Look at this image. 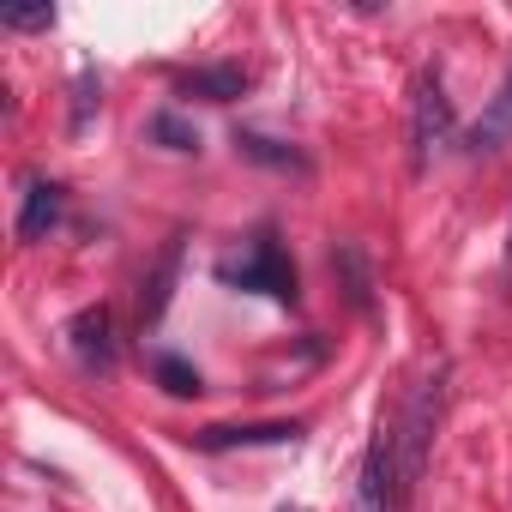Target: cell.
<instances>
[{
  "mask_svg": "<svg viewBox=\"0 0 512 512\" xmlns=\"http://www.w3.org/2000/svg\"><path fill=\"white\" fill-rule=\"evenodd\" d=\"M235 151H241V157H253V163H266V169L308 175V157H302L296 145H284V139H266V133H247V127H235Z\"/></svg>",
  "mask_w": 512,
  "mask_h": 512,
  "instance_id": "11",
  "label": "cell"
},
{
  "mask_svg": "<svg viewBox=\"0 0 512 512\" xmlns=\"http://www.w3.org/2000/svg\"><path fill=\"white\" fill-rule=\"evenodd\" d=\"M67 344H73V356H79L85 368L109 374V368H115V320H109V308H79V314L67 320Z\"/></svg>",
  "mask_w": 512,
  "mask_h": 512,
  "instance_id": "5",
  "label": "cell"
},
{
  "mask_svg": "<svg viewBox=\"0 0 512 512\" xmlns=\"http://www.w3.org/2000/svg\"><path fill=\"white\" fill-rule=\"evenodd\" d=\"M151 380H157L169 398H199V392H205L199 368H193V362H181V356H157V362H151Z\"/></svg>",
  "mask_w": 512,
  "mask_h": 512,
  "instance_id": "13",
  "label": "cell"
},
{
  "mask_svg": "<svg viewBox=\"0 0 512 512\" xmlns=\"http://www.w3.org/2000/svg\"><path fill=\"white\" fill-rule=\"evenodd\" d=\"M7 31H49L55 25V7H25V13H0Z\"/></svg>",
  "mask_w": 512,
  "mask_h": 512,
  "instance_id": "16",
  "label": "cell"
},
{
  "mask_svg": "<svg viewBox=\"0 0 512 512\" xmlns=\"http://www.w3.org/2000/svg\"><path fill=\"white\" fill-rule=\"evenodd\" d=\"M61 223V187L55 181H25V205H19V241L37 247L49 241V229Z\"/></svg>",
  "mask_w": 512,
  "mask_h": 512,
  "instance_id": "7",
  "label": "cell"
},
{
  "mask_svg": "<svg viewBox=\"0 0 512 512\" xmlns=\"http://www.w3.org/2000/svg\"><path fill=\"white\" fill-rule=\"evenodd\" d=\"M145 133H151L163 151H199V127H187V121L169 115V109H157V115L145 121Z\"/></svg>",
  "mask_w": 512,
  "mask_h": 512,
  "instance_id": "14",
  "label": "cell"
},
{
  "mask_svg": "<svg viewBox=\"0 0 512 512\" xmlns=\"http://www.w3.org/2000/svg\"><path fill=\"white\" fill-rule=\"evenodd\" d=\"M308 428L302 422H253V428H199V452H235V446H296Z\"/></svg>",
  "mask_w": 512,
  "mask_h": 512,
  "instance_id": "6",
  "label": "cell"
},
{
  "mask_svg": "<svg viewBox=\"0 0 512 512\" xmlns=\"http://www.w3.org/2000/svg\"><path fill=\"white\" fill-rule=\"evenodd\" d=\"M217 278L223 284H235V290H260V296H272V302H296V266H290V253L278 247V235L272 229H260L247 241V253L241 260H223L217 266Z\"/></svg>",
  "mask_w": 512,
  "mask_h": 512,
  "instance_id": "2",
  "label": "cell"
},
{
  "mask_svg": "<svg viewBox=\"0 0 512 512\" xmlns=\"http://www.w3.org/2000/svg\"><path fill=\"white\" fill-rule=\"evenodd\" d=\"M97 97H103L97 73H79V85H73V133H85V127H91V109H97Z\"/></svg>",
  "mask_w": 512,
  "mask_h": 512,
  "instance_id": "15",
  "label": "cell"
},
{
  "mask_svg": "<svg viewBox=\"0 0 512 512\" xmlns=\"http://www.w3.org/2000/svg\"><path fill=\"white\" fill-rule=\"evenodd\" d=\"M175 91H181V97H199V103H235V97L247 91V73L229 67V61H217V67H193V73H181Z\"/></svg>",
  "mask_w": 512,
  "mask_h": 512,
  "instance_id": "8",
  "label": "cell"
},
{
  "mask_svg": "<svg viewBox=\"0 0 512 512\" xmlns=\"http://www.w3.org/2000/svg\"><path fill=\"white\" fill-rule=\"evenodd\" d=\"M500 145H512V73H506V85L494 91V103L482 109V121L464 133V151H500Z\"/></svg>",
  "mask_w": 512,
  "mask_h": 512,
  "instance_id": "9",
  "label": "cell"
},
{
  "mask_svg": "<svg viewBox=\"0 0 512 512\" xmlns=\"http://www.w3.org/2000/svg\"><path fill=\"white\" fill-rule=\"evenodd\" d=\"M440 392H446V368H428L416 380V392L404 398V416L392 422L398 434V494L410 500L416 482H422V464H428V440H434V422H440Z\"/></svg>",
  "mask_w": 512,
  "mask_h": 512,
  "instance_id": "1",
  "label": "cell"
},
{
  "mask_svg": "<svg viewBox=\"0 0 512 512\" xmlns=\"http://www.w3.org/2000/svg\"><path fill=\"white\" fill-rule=\"evenodd\" d=\"M404 494H398V434L392 422L374 428V446L362 458V476H356V512H398Z\"/></svg>",
  "mask_w": 512,
  "mask_h": 512,
  "instance_id": "4",
  "label": "cell"
},
{
  "mask_svg": "<svg viewBox=\"0 0 512 512\" xmlns=\"http://www.w3.org/2000/svg\"><path fill=\"white\" fill-rule=\"evenodd\" d=\"M452 97H446V85L434 79V73H422L416 79V97H410V163L416 169H428L434 163V151H446L452 145Z\"/></svg>",
  "mask_w": 512,
  "mask_h": 512,
  "instance_id": "3",
  "label": "cell"
},
{
  "mask_svg": "<svg viewBox=\"0 0 512 512\" xmlns=\"http://www.w3.org/2000/svg\"><path fill=\"white\" fill-rule=\"evenodd\" d=\"M332 266L344 272V296H350V308H374V278H368V260H362V247L356 241H344L338 253H332Z\"/></svg>",
  "mask_w": 512,
  "mask_h": 512,
  "instance_id": "12",
  "label": "cell"
},
{
  "mask_svg": "<svg viewBox=\"0 0 512 512\" xmlns=\"http://www.w3.org/2000/svg\"><path fill=\"white\" fill-rule=\"evenodd\" d=\"M284 512H296V506H284Z\"/></svg>",
  "mask_w": 512,
  "mask_h": 512,
  "instance_id": "18",
  "label": "cell"
},
{
  "mask_svg": "<svg viewBox=\"0 0 512 512\" xmlns=\"http://www.w3.org/2000/svg\"><path fill=\"white\" fill-rule=\"evenodd\" d=\"M175 272H181V241L163 247L157 272H151L145 290H139V326H157V320H163V308H169V296H175Z\"/></svg>",
  "mask_w": 512,
  "mask_h": 512,
  "instance_id": "10",
  "label": "cell"
},
{
  "mask_svg": "<svg viewBox=\"0 0 512 512\" xmlns=\"http://www.w3.org/2000/svg\"><path fill=\"white\" fill-rule=\"evenodd\" d=\"M506 253H512V241H506Z\"/></svg>",
  "mask_w": 512,
  "mask_h": 512,
  "instance_id": "17",
  "label": "cell"
}]
</instances>
